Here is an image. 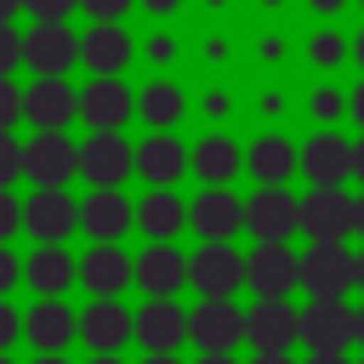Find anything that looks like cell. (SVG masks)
<instances>
[{"instance_id":"obj_1","label":"cell","mask_w":364,"mask_h":364,"mask_svg":"<svg viewBox=\"0 0 364 364\" xmlns=\"http://www.w3.org/2000/svg\"><path fill=\"white\" fill-rule=\"evenodd\" d=\"M301 284L307 296H347L358 284V256L341 239H313V250H301Z\"/></svg>"},{"instance_id":"obj_2","label":"cell","mask_w":364,"mask_h":364,"mask_svg":"<svg viewBox=\"0 0 364 364\" xmlns=\"http://www.w3.org/2000/svg\"><path fill=\"white\" fill-rule=\"evenodd\" d=\"M301 341L313 353H347L358 341V313L341 296H313L301 307Z\"/></svg>"},{"instance_id":"obj_3","label":"cell","mask_w":364,"mask_h":364,"mask_svg":"<svg viewBox=\"0 0 364 364\" xmlns=\"http://www.w3.org/2000/svg\"><path fill=\"white\" fill-rule=\"evenodd\" d=\"M245 341H256V353H284L290 341H301V313L284 296H262L245 313Z\"/></svg>"},{"instance_id":"obj_4","label":"cell","mask_w":364,"mask_h":364,"mask_svg":"<svg viewBox=\"0 0 364 364\" xmlns=\"http://www.w3.org/2000/svg\"><path fill=\"white\" fill-rule=\"evenodd\" d=\"M245 273H250V290L256 296H290L301 284V256L284 250V239H262V250H250Z\"/></svg>"},{"instance_id":"obj_5","label":"cell","mask_w":364,"mask_h":364,"mask_svg":"<svg viewBox=\"0 0 364 364\" xmlns=\"http://www.w3.org/2000/svg\"><path fill=\"white\" fill-rule=\"evenodd\" d=\"M188 336H193L205 353H228L233 341H245V313H239L228 296H205V301L188 313Z\"/></svg>"},{"instance_id":"obj_6","label":"cell","mask_w":364,"mask_h":364,"mask_svg":"<svg viewBox=\"0 0 364 364\" xmlns=\"http://www.w3.org/2000/svg\"><path fill=\"white\" fill-rule=\"evenodd\" d=\"M301 228L313 239H347L358 228V199H347L341 188H313L301 199Z\"/></svg>"},{"instance_id":"obj_7","label":"cell","mask_w":364,"mask_h":364,"mask_svg":"<svg viewBox=\"0 0 364 364\" xmlns=\"http://www.w3.org/2000/svg\"><path fill=\"white\" fill-rule=\"evenodd\" d=\"M188 273H193V284L205 296H233L239 284H250V273H245L239 250H228V239H205V250H193Z\"/></svg>"},{"instance_id":"obj_8","label":"cell","mask_w":364,"mask_h":364,"mask_svg":"<svg viewBox=\"0 0 364 364\" xmlns=\"http://www.w3.org/2000/svg\"><path fill=\"white\" fill-rule=\"evenodd\" d=\"M74 57H80V40H74L63 23H34V28L23 34V63H28L34 74H68Z\"/></svg>"},{"instance_id":"obj_9","label":"cell","mask_w":364,"mask_h":364,"mask_svg":"<svg viewBox=\"0 0 364 364\" xmlns=\"http://www.w3.org/2000/svg\"><path fill=\"white\" fill-rule=\"evenodd\" d=\"M23 114H28L40 131H63V125L80 114V97L68 91V80H63V74H40V80L23 91Z\"/></svg>"},{"instance_id":"obj_10","label":"cell","mask_w":364,"mask_h":364,"mask_svg":"<svg viewBox=\"0 0 364 364\" xmlns=\"http://www.w3.org/2000/svg\"><path fill=\"white\" fill-rule=\"evenodd\" d=\"M245 228L256 239H290L301 228V199H290L284 188H262L256 199H245Z\"/></svg>"},{"instance_id":"obj_11","label":"cell","mask_w":364,"mask_h":364,"mask_svg":"<svg viewBox=\"0 0 364 364\" xmlns=\"http://www.w3.org/2000/svg\"><path fill=\"white\" fill-rule=\"evenodd\" d=\"M74 222H80V205H74L63 188H40V193L23 205V228H28L40 245L68 239V233H74Z\"/></svg>"},{"instance_id":"obj_12","label":"cell","mask_w":364,"mask_h":364,"mask_svg":"<svg viewBox=\"0 0 364 364\" xmlns=\"http://www.w3.org/2000/svg\"><path fill=\"white\" fill-rule=\"evenodd\" d=\"M23 154H28V176H34L40 188H63V182L80 171V148H74L63 131H40Z\"/></svg>"},{"instance_id":"obj_13","label":"cell","mask_w":364,"mask_h":364,"mask_svg":"<svg viewBox=\"0 0 364 364\" xmlns=\"http://www.w3.org/2000/svg\"><path fill=\"white\" fill-rule=\"evenodd\" d=\"M131 165H136V154L125 148V136H119V131H97V136L80 148V171H85L97 188L125 182V176H131Z\"/></svg>"},{"instance_id":"obj_14","label":"cell","mask_w":364,"mask_h":364,"mask_svg":"<svg viewBox=\"0 0 364 364\" xmlns=\"http://www.w3.org/2000/svg\"><path fill=\"white\" fill-rule=\"evenodd\" d=\"M125 114H131V91L119 85V74H97V80L80 91V119H85V125L114 131Z\"/></svg>"},{"instance_id":"obj_15","label":"cell","mask_w":364,"mask_h":364,"mask_svg":"<svg viewBox=\"0 0 364 364\" xmlns=\"http://www.w3.org/2000/svg\"><path fill=\"white\" fill-rule=\"evenodd\" d=\"M301 171L313 176V188H341V176L353 171V142H341L336 131L313 136V142L301 148Z\"/></svg>"},{"instance_id":"obj_16","label":"cell","mask_w":364,"mask_h":364,"mask_svg":"<svg viewBox=\"0 0 364 364\" xmlns=\"http://www.w3.org/2000/svg\"><path fill=\"white\" fill-rule=\"evenodd\" d=\"M182 336H188V318H182V307H176L171 296H154V301L136 313V341H142V347L171 353V347H182Z\"/></svg>"},{"instance_id":"obj_17","label":"cell","mask_w":364,"mask_h":364,"mask_svg":"<svg viewBox=\"0 0 364 364\" xmlns=\"http://www.w3.org/2000/svg\"><path fill=\"white\" fill-rule=\"evenodd\" d=\"M80 330H85V341L97 347V353H114L131 330H136V318L114 301V296H97L91 307H85V318H80Z\"/></svg>"},{"instance_id":"obj_18","label":"cell","mask_w":364,"mask_h":364,"mask_svg":"<svg viewBox=\"0 0 364 364\" xmlns=\"http://www.w3.org/2000/svg\"><path fill=\"white\" fill-rule=\"evenodd\" d=\"M80 279H85V290H91V296H119V290L136 279V267H131V256H125V250L102 245V250H91V256L80 262Z\"/></svg>"},{"instance_id":"obj_19","label":"cell","mask_w":364,"mask_h":364,"mask_svg":"<svg viewBox=\"0 0 364 364\" xmlns=\"http://www.w3.org/2000/svg\"><path fill=\"white\" fill-rule=\"evenodd\" d=\"M182 279H193V273H188V262H182V250H171V245L142 250V262H136V284H142L148 296H176V290H182Z\"/></svg>"},{"instance_id":"obj_20","label":"cell","mask_w":364,"mask_h":364,"mask_svg":"<svg viewBox=\"0 0 364 364\" xmlns=\"http://www.w3.org/2000/svg\"><path fill=\"white\" fill-rule=\"evenodd\" d=\"M80 57L97 68V74H119L131 63V34L119 23H91V34L80 40Z\"/></svg>"},{"instance_id":"obj_21","label":"cell","mask_w":364,"mask_h":364,"mask_svg":"<svg viewBox=\"0 0 364 364\" xmlns=\"http://www.w3.org/2000/svg\"><path fill=\"white\" fill-rule=\"evenodd\" d=\"M188 222L205 233V239H233V228L245 222V205L233 199V193H222V188H210V193H199L193 199V210H188Z\"/></svg>"},{"instance_id":"obj_22","label":"cell","mask_w":364,"mask_h":364,"mask_svg":"<svg viewBox=\"0 0 364 364\" xmlns=\"http://www.w3.org/2000/svg\"><path fill=\"white\" fill-rule=\"evenodd\" d=\"M23 330H28V341H34L40 353H63L68 336H74V318H68V307H63L57 296H46V301L23 318Z\"/></svg>"},{"instance_id":"obj_23","label":"cell","mask_w":364,"mask_h":364,"mask_svg":"<svg viewBox=\"0 0 364 364\" xmlns=\"http://www.w3.org/2000/svg\"><path fill=\"white\" fill-rule=\"evenodd\" d=\"M131 216H136V210H131V205H125L114 188H97V193L80 205V222H85L97 239H119V233L131 228Z\"/></svg>"},{"instance_id":"obj_24","label":"cell","mask_w":364,"mask_h":364,"mask_svg":"<svg viewBox=\"0 0 364 364\" xmlns=\"http://www.w3.org/2000/svg\"><path fill=\"white\" fill-rule=\"evenodd\" d=\"M182 165H188V154H182V142H176V136H154V142H142V148H136V171H142L148 182H176V176H182Z\"/></svg>"},{"instance_id":"obj_25","label":"cell","mask_w":364,"mask_h":364,"mask_svg":"<svg viewBox=\"0 0 364 364\" xmlns=\"http://www.w3.org/2000/svg\"><path fill=\"white\" fill-rule=\"evenodd\" d=\"M296 165H301V154H296L284 136H262V142L250 148V171L262 176V188H279V182H284Z\"/></svg>"},{"instance_id":"obj_26","label":"cell","mask_w":364,"mask_h":364,"mask_svg":"<svg viewBox=\"0 0 364 364\" xmlns=\"http://www.w3.org/2000/svg\"><path fill=\"white\" fill-rule=\"evenodd\" d=\"M68 279H74V262H68V250H57V245H40V250L28 256V284H34L40 296H63V290H68Z\"/></svg>"},{"instance_id":"obj_27","label":"cell","mask_w":364,"mask_h":364,"mask_svg":"<svg viewBox=\"0 0 364 364\" xmlns=\"http://www.w3.org/2000/svg\"><path fill=\"white\" fill-rule=\"evenodd\" d=\"M136 228H142V233H154V239L176 233V228H182V199H176V193H165V188H159V193H148V199L136 205Z\"/></svg>"},{"instance_id":"obj_28","label":"cell","mask_w":364,"mask_h":364,"mask_svg":"<svg viewBox=\"0 0 364 364\" xmlns=\"http://www.w3.org/2000/svg\"><path fill=\"white\" fill-rule=\"evenodd\" d=\"M193 171H199L205 182H228V176L239 171V148H233L228 136H205V142L193 148Z\"/></svg>"},{"instance_id":"obj_29","label":"cell","mask_w":364,"mask_h":364,"mask_svg":"<svg viewBox=\"0 0 364 364\" xmlns=\"http://www.w3.org/2000/svg\"><path fill=\"white\" fill-rule=\"evenodd\" d=\"M142 119H154V125L182 119V91H176V85H148V91H142Z\"/></svg>"},{"instance_id":"obj_30","label":"cell","mask_w":364,"mask_h":364,"mask_svg":"<svg viewBox=\"0 0 364 364\" xmlns=\"http://www.w3.org/2000/svg\"><path fill=\"white\" fill-rule=\"evenodd\" d=\"M28 171V154H23V142H11V131H0V188L11 182V176H23Z\"/></svg>"},{"instance_id":"obj_31","label":"cell","mask_w":364,"mask_h":364,"mask_svg":"<svg viewBox=\"0 0 364 364\" xmlns=\"http://www.w3.org/2000/svg\"><path fill=\"white\" fill-rule=\"evenodd\" d=\"M80 0H23V11H34V23H63Z\"/></svg>"},{"instance_id":"obj_32","label":"cell","mask_w":364,"mask_h":364,"mask_svg":"<svg viewBox=\"0 0 364 364\" xmlns=\"http://www.w3.org/2000/svg\"><path fill=\"white\" fill-rule=\"evenodd\" d=\"M23 63V40L11 34V23H0V74H11Z\"/></svg>"},{"instance_id":"obj_33","label":"cell","mask_w":364,"mask_h":364,"mask_svg":"<svg viewBox=\"0 0 364 364\" xmlns=\"http://www.w3.org/2000/svg\"><path fill=\"white\" fill-rule=\"evenodd\" d=\"M17 228H23V205H17V199H11L6 188H0V245H6V239H11Z\"/></svg>"},{"instance_id":"obj_34","label":"cell","mask_w":364,"mask_h":364,"mask_svg":"<svg viewBox=\"0 0 364 364\" xmlns=\"http://www.w3.org/2000/svg\"><path fill=\"white\" fill-rule=\"evenodd\" d=\"M17 114H23V91H17V85H11L6 74H0V131H6V125H11Z\"/></svg>"},{"instance_id":"obj_35","label":"cell","mask_w":364,"mask_h":364,"mask_svg":"<svg viewBox=\"0 0 364 364\" xmlns=\"http://www.w3.org/2000/svg\"><path fill=\"white\" fill-rule=\"evenodd\" d=\"M80 6H85V11H91L97 23H114V17H119V11L131 6V0H80Z\"/></svg>"},{"instance_id":"obj_36","label":"cell","mask_w":364,"mask_h":364,"mask_svg":"<svg viewBox=\"0 0 364 364\" xmlns=\"http://www.w3.org/2000/svg\"><path fill=\"white\" fill-rule=\"evenodd\" d=\"M341 57V40L336 34H313V63H336Z\"/></svg>"},{"instance_id":"obj_37","label":"cell","mask_w":364,"mask_h":364,"mask_svg":"<svg viewBox=\"0 0 364 364\" xmlns=\"http://www.w3.org/2000/svg\"><path fill=\"white\" fill-rule=\"evenodd\" d=\"M11 341H17V313H11L6 301H0V353H6Z\"/></svg>"},{"instance_id":"obj_38","label":"cell","mask_w":364,"mask_h":364,"mask_svg":"<svg viewBox=\"0 0 364 364\" xmlns=\"http://www.w3.org/2000/svg\"><path fill=\"white\" fill-rule=\"evenodd\" d=\"M11 284H17V262H11V250L0 245V296H6Z\"/></svg>"},{"instance_id":"obj_39","label":"cell","mask_w":364,"mask_h":364,"mask_svg":"<svg viewBox=\"0 0 364 364\" xmlns=\"http://www.w3.org/2000/svg\"><path fill=\"white\" fill-rule=\"evenodd\" d=\"M336 108H341V97H336V91H318V97H313V114H324V119H336Z\"/></svg>"},{"instance_id":"obj_40","label":"cell","mask_w":364,"mask_h":364,"mask_svg":"<svg viewBox=\"0 0 364 364\" xmlns=\"http://www.w3.org/2000/svg\"><path fill=\"white\" fill-rule=\"evenodd\" d=\"M313 364H347V353H313Z\"/></svg>"},{"instance_id":"obj_41","label":"cell","mask_w":364,"mask_h":364,"mask_svg":"<svg viewBox=\"0 0 364 364\" xmlns=\"http://www.w3.org/2000/svg\"><path fill=\"white\" fill-rule=\"evenodd\" d=\"M353 171H358V176H364V136H358V142H353Z\"/></svg>"},{"instance_id":"obj_42","label":"cell","mask_w":364,"mask_h":364,"mask_svg":"<svg viewBox=\"0 0 364 364\" xmlns=\"http://www.w3.org/2000/svg\"><path fill=\"white\" fill-rule=\"evenodd\" d=\"M256 364H290L284 353H256Z\"/></svg>"},{"instance_id":"obj_43","label":"cell","mask_w":364,"mask_h":364,"mask_svg":"<svg viewBox=\"0 0 364 364\" xmlns=\"http://www.w3.org/2000/svg\"><path fill=\"white\" fill-rule=\"evenodd\" d=\"M23 0H0V23H11V11H17Z\"/></svg>"},{"instance_id":"obj_44","label":"cell","mask_w":364,"mask_h":364,"mask_svg":"<svg viewBox=\"0 0 364 364\" xmlns=\"http://www.w3.org/2000/svg\"><path fill=\"white\" fill-rule=\"evenodd\" d=\"M353 114H358V125H364V85L353 91Z\"/></svg>"},{"instance_id":"obj_45","label":"cell","mask_w":364,"mask_h":364,"mask_svg":"<svg viewBox=\"0 0 364 364\" xmlns=\"http://www.w3.org/2000/svg\"><path fill=\"white\" fill-rule=\"evenodd\" d=\"M199 364H233V358H228V353H205Z\"/></svg>"},{"instance_id":"obj_46","label":"cell","mask_w":364,"mask_h":364,"mask_svg":"<svg viewBox=\"0 0 364 364\" xmlns=\"http://www.w3.org/2000/svg\"><path fill=\"white\" fill-rule=\"evenodd\" d=\"M148 6H154V11H171V6H176V0H148Z\"/></svg>"},{"instance_id":"obj_47","label":"cell","mask_w":364,"mask_h":364,"mask_svg":"<svg viewBox=\"0 0 364 364\" xmlns=\"http://www.w3.org/2000/svg\"><path fill=\"white\" fill-rule=\"evenodd\" d=\"M313 6H318V11H336V6H341V0H313Z\"/></svg>"},{"instance_id":"obj_48","label":"cell","mask_w":364,"mask_h":364,"mask_svg":"<svg viewBox=\"0 0 364 364\" xmlns=\"http://www.w3.org/2000/svg\"><path fill=\"white\" fill-rule=\"evenodd\" d=\"M148 364H176V358H171V353H154V358H148Z\"/></svg>"},{"instance_id":"obj_49","label":"cell","mask_w":364,"mask_h":364,"mask_svg":"<svg viewBox=\"0 0 364 364\" xmlns=\"http://www.w3.org/2000/svg\"><path fill=\"white\" fill-rule=\"evenodd\" d=\"M40 364H63V358H57V353H46V358H40Z\"/></svg>"},{"instance_id":"obj_50","label":"cell","mask_w":364,"mask_h":364,"mask_svg":"<svg viewBox=\"0 0 364 364\" xmlns=\"http://www.w3.org/2000/svg\"><path fill=\"white\" fill-rule=\"evenodd\" d=\"M91 364H119V358H108V353H102V358H91Z\"/></svg>"},{"instance_id":"obj_51","label":"cell","mask_w":364,"mask_h":364,"mask_svg":"<svg viewBox=\"0 0 364 364\" xmlns=\"http://www.w3.org/2000/svg\"><path fill=\"white\" fill-rule=\"evenodd\" d=\"M358 233H364V199H358Z\"/></svg>"},{"instance_id":"obj_52","label":"cell","mask_w":364,"mask_h":364,"mask_svg":"<svg viewBox=\"0 0 364 364\" xmlns=\"http://www.w3.org/2000/svg\"><path fill=\"white\" fill-rule=\"evenodd\" d=\"M353 51H358V63H364V34H358V46H353Z\"/></svg>"},{"instance_id":"obj_53","label":"cell","mask_w":364,"mask_h":364,"mask_svg":"<svg viewBox=\"0 0 364 364\" xmlns=\"http://www.w3.org/2000/svg\"><path fill=\"white\" fill-rule=\"evenodd\" d=\"M358 341H364V307H358Z\"/></svg>"},{"instance_id":"obj_54","label":"cell","mask_w":364,"mask_h":364,"mask_svg":"<svg viewBox=\"0 0 364 364\" xmlns=\"http://www.w3.org/2000/svg\"><path fill=\"white\" fill-rule=\"evenodd\" d=\"M358 284H364V256H358Z\"/></svg>"},{"instance_id":"obj_55","label":"cell","mask_w":364,"mask_h":364,"mask_svg":"<svg viewBox=\"0 0 364 364\" xmlns=\"http://www.w3.org/2000/svg\"><path fill=\"white\" fill-rule=\"evenodd\" d=\"M0 364H6V353H0Z\"/></svg>"}]
</instances>
